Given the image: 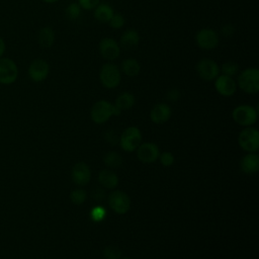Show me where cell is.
Wrapping results in <instances>:
<instances>
[{
  "label": "cell",
  "mask_w": 259,
  "mask_h": 259,
  "mask_svg": "<svg viewBox=\"0 0 259 259\" xmlns=\"http://www.w3.org/2000/svg\"><path fill=\"white\" fill-rule=\"evenodd\" d=\"M237 86L248 94H256L259 91V70L254 67L246 68L238 73Z\"/></svg>",
  "instance_id": "obj_1"
},
{
  "label": "cell",
  "mask_w": 259,
  "mask_h": 259,
  "mask_svg": "<svg viewBox=\"0 0 259 259\" xmlns=\"http://www.w3.org/2000/svg\"><path fill=\"white\" fill-rule=\"evenodd\" d=\"M98 76L100 83L106 89L116 88L121 81L120 68L112 62H106L102 64Z\"/></svg>",
  "instance_id": "obj_2"
},
{
  "label": "cell",
  "mask_w": 259,
  "mask_h": 259,
  "mask_svg": "<svg viewBox=\"0 0 259 259\" xmlns=\"http://www.w3.org/2000/svg\"><path fill=\"white\" fill-rule=\"evenodd\" d=\"M196 46L203 51H210L215 49L219 46L220 37L219 33L212 28H201L199 29L194 36Z\"/></svg>",
  "instance_id": "obj_3"
},
{
  "label": "cell",
  "mask_w": 259,
  "mask_h": 259,
  "mask_svg": "<svg viewBox=\"0 0 259 259\" xmlns=\"http://www.w3.org/2000/svg\"><path fill=\"white\" fill-rule=\"evenodd\" d=\"M232 116L238 124L242 126H250L257 120V110L251 105L241 104L234 108Z\"/></svg>",
  "instance_id": "obj_4"
},
{
  "label": "cell",
  "mask_w": 259,
  "mask_h": 259,
  "mask_svg": "<svg viewBox=\"0 0 259 259\" xmlns=\"http://www.w3.org/2000/svg\"><path fill=\"white\" fill-rule=\"evenodd\" d=\"M195 70L199 78L207 82L213 81L221 74L218 63L209 58L200 59L195 65Z\"/></svg>",
  "instance_id": "obj_5"
},
{
  "label": "cell",
  "mask_w": 259,
  "mask_h": 259,
  "mask_svg": "<svg viewBox=\"0 0 259 259\" xmlns=\"http://www.w3.org/2000/svg\"><path fill=\"white\" fill-rule=\"evenodd\" d=\"M18 77V67L16 63L6 57L0 58V84H13Z\"/></svg>",
  "instance_id": "obj_6"
},
{
  "label": "cell",
  "mask_w": 259,
  "mask_h": 259,
  "mask_svg": "<svg viewBox=\"0 0 259 259\" xmlns=\"http://www.w3.org/2000/svg\"><path fill=\"white\" fill-rule=\"evenodd\" d=\"M113 115V104L107 100L101 99L95 102L91 108V119L98 124L106 122Z\"/></svg>",
  "instance_id": "obj_7"
},
{
  "label": "cell",
  "mask_w": 259,
  "mask_h": 259,
  "mask_svg": "<svg viewBox=\"0 0 259 259\" xmlns=\"http://www.w3.org/2000/svg\"><path fill=\"white\" fill-rule=\"evenodd\" d=\"M238 142L240 147L249 153H254L259 148V133L256 128L246 126L239 135Z\"/></svg>",
  "instance_id": "obj_8"
},
{
  "label": "cell",
  "mask_w": 259,
  "mask_h": 259,
  "mask_svg": "<svg viewBox=\"0 0 259 259\" xmlns=\"http://www.w3.org/2000/svg\"><path fill=\"white\" fill-rule=\"evenodd\" d=\"M142 141L141 131L136 126L126 127L119 139V145L122 150L126 152H133L137 150Z\"/></svg>",
  "instance_id": "obj_9"
},
{
  "label": "cell",
  "mask_w": 259,
  "mask_h": 259,
  "mask_svg": "<svg viewBox=\"0 0 259 259\" xmlns=\"http://www.w3.org/2000/svg\"><path fill=\"white\" fill-rule=\"evenodd\" d=\"M98 51L103 59L107 62H112L119 57L121 48L114 38L103 37L98 42Z\"/></svg>",
  "instance_id": "obj_10"
},
{
  "label": "cell",
  "mask_w": 259,
  "mask_h": 259,
  "mask_svg": "<svg viewBox=\"0 0 259 259\" xmlns=\"http://www.w3.org/2000/svg\"><path fill=\"white\" fill-rule=\"evenodd\" d=\"M50 73V65L44 59H34L27 68V74L32 82L39 83L45 81Z\"/></svg>",
  "instance_id": "obj_11"
},
{
  "label": "cell",
  "mask_w": 259,
  "mask_h": 259,
  "mask_svg": "<svg viewBox=\"0 0 259 259\" xmlns=\"http://www.w3.org/2000/svg\"><path fill=\"white\" fill-rule=\"evenodd\" d=\"M214 89L215 91L225 97H230L234 95L237 91V82L233 77L220 74L214 80Z\"/></svg>",
  "instance_id": "obj_12"
},
{
  "label": "cell",
  "mask_w": 259,
  "mask_h": 259,
  "mask_svg": "<svg viewBox=\"0 0 259 259\" xmlns=\"http://www.w3.org/2000/svg\"><path fill=\"white\" fill-rule=\"evenodd\" d=\"M108 203L111 209H113L116 213L123 214L127 212L131 207L130 197L120 190H114L109 194Z\"/></svg>",
  "instance_id": "obj_13"
},
{
  "label": "cell",
  "mask_w": 259,
  "mask_h": 259,
  "mask_svg": "<svg viewBox=\"0 0 259 259\" xmlns=\"http://www.w3.org/2000/svg\"><path fill=\"white\" fill-rule=\"evenodd\" d=\"M137 149V157L144 163H152L159 158V148L154 143H144Z\"/></svg>",
  "instance_id": "obj_14"
},
{
  "label": "cell",
  "mask_w": 259,
  "mask_h": 259,
  "mask_svg": "<svg viewBox=\"0 0 259 259\" xmlns=\"http://www.w3.org/2000/svg\"><path fill=\"white\" fill-rule=\"evenodd\" d=\"M71 175L73 182H75L77 185L84 186L90 181L91 170L86 163L79 162L73 166Z\"/></svg>",
  "instance_id": "obj_15"
},
{
  "label": "cell",
  "mask_w": 259,
  "mask_h": 259,
  "mask_svg": "<svg viewBox=\"0 0 259 259\" xmlns=\"http://www.w3.org/2000/svg\"><path fill=\"white\" fill-rule=\"evenodd\" d=\"M171 108L166 103H157L153 106L150 112L151 120L156 124H162L171 117Z\"/></svg>",
  "instance_id": "obj_16"
},
{
  "label": "cell",
  "mask_w": 259,
  "mask_h": 259,
  "mask_svg": "<svg viewBox=\"0 0 259 259\" xmlns=\"http://www.w3.org/2000/svg\"><path fill=\"white\" fill-rule=\"evenodd\" d=\"M141 40L140 33L135 28H128L122 32L119 37V46L123 50H133L139 46Z\"/></svg>",
  "instance_id": "obj_17"
},
{
  "label": "cell",
  "mask_w": 259,
  "mask_h": 259,
  "mask_svg": "<svg viewBox=\"0 0 259 259\" xmlns=\"http://www.w3.org/2000/svg\"><path fill=\"white\" fill-rule=\"evenodd\" d=\"M241 170L246 174H254L259 169V157L256 154L250 153L244 156L240 162Z\"/></svg>",
  "instance_id": "obj_18"
},
{
  "label": "cell",
  "mask_w": 259,
  "mask_h": 259,
  "mask_svg": "<svg viewBox=\"0 0 259 259\" xmlns=\"http://www.w3.org/2000/svg\"><path fill=\"white\" fill-rule=\"evenodd\" d=\"M114 10L111 5L108 3H99L94 9H93V16L94 18L102 23H108L111 16L113 15Z\"/></svg>",
  "instance_id": "obj_19"
},
{
  "label": "cell",
  "mask_w": 259,
  "mask_h": 259,
  "mask_svg": "<svg viewBox=\"0 0 259 259\" xmlns=\"http://www.w3.org/2000/svg\"><path fill=\"white\" fill-rule=\"evenodd\" d=\"M56 39L55 30L51 26H44L38 30L37 42L44 49H50Z\"/></svg>",
  "instance_id": "obj_20"
},
{
  "label": "cell",
  "mask_w": 259,
  "mask_h": 259,
  "mask_svg": "<svg viewBox=\"0 0 259 259\" xmlns=\"http://www.w3.org/2000/svg\"><path fill=\"white\" fill-rule=\"evenodd\" d=\"M120 71L127 77H136L141 72V64L135 58H126L121 62Z\"/></svg>",
  "instance_id": "obj_21"
},
{
  "label": "cell",
  "mask_w": 259,
  "mask_h": 259,
  "mask_svg": "<svg viewBox=\"0 0 259 259\" xmlns=\"http://www.w3.org/2000/svg\"><path fill=\"white\" fill-rule=\"evenodd\" d=\"M98 180H99L100 184L107 189H113L118 184L117 175L113 171L108 170V169H104V170L100 171V173L98 175Z\"/></svg>",
  "instance_id": "obj_22"
},
{
  "label": "cell",
  "mask_w": 259,
  "mask_h": 259,
  "mask_svg": "<svg viewBox=\"0 0 259 259\" xmlns=\"http://www.w3.org/2000/svg\"><path fill=\"white\" fill-rule=\"evenodd\" d=\"M134 104H135V96L130 92H122L115 99L114 106L118 108L120 111H122V110H127L132 108Z\"/></svg>",
  "instance_id": "obj_23"
},
{
  "label": "cell",
  "mask_w": 259,
  "mask_h": 259,
  "mask_svg": "<svg viewBox=\"0 0 259 259\" xmlns=\"http://www.w3.org/2000/svg\"><path fill=\"white\" fill-rule=\"evenodd\" d=\"M240 71V67L239 64L235 61H227L224 62L222 64V66L220 67V72L221 74L230 76V77H234L235 75H238Z\"/></svg>",
  "instance_id": "obj_24"
},
{
  "label": "cell",
  "mask_w": 259,
  "mask_h": 259,
  "mask_svg": "<svg viewBox=\"0 0 259 259\" xmlns=\"http://www.w3.org/2000/svg\"><path fill=\"white\" fill-rule=\"evenodd\" d=\"M103 161L104 163L108 166V167H112V168H117L121 165L122 163V158L121 156L116 153V152H108L104 155L103 157Z\"/></svg>",
  "instance_id": "obj_25"
},
{
  "label": "cell",
  "mask_w": 259,
  "mask_h": 259,
  "mask_svg": "<svg viewBox=\"0 0 259 259\" xmlns=\"http://www.w3.org/2000/svg\"><path fill=\"white\" fill-rule=\"evenodd\" d=\"M82 13V8L77 2L70 3L65 9V15L69 20H76Z\"/></svg>",
  "instance_id": "obj_26"
},
{
  "label": "cell",
  "mask_w": 259,
  "mask_h": 259,
  "mask_svg": "<svg viewBox=\"0 0 259 259\" xmlns=\"http://www.w3.org/2000/svg\"><path fill=\"white\" fill-rule=\"evenodd\" d=\"M108 24L113 29H120L125 24V18L124 16L119 12H114L111 16L110 20L108 21Z\"/></svg>",
  "instance_id": "obj_27"
},
{
  "label": "cell",
  "mask_w": 259,
  "mask_h": 259,
  "mask_svg": "<svg viewBox=\"0 0 259 259\" xmlns=\"http://www.w3.org/2000/svg\"><path fill=\"white\" fill-rule=\"evenodd\" d=\"M86 196H87V194L83 189H75L70 194L71 201L77 205L82 204L86 200Z\"/></svg>",
  "instance_id": "obj_28"
},
{
  "label": "cell",
  "mask_w": 259,
  "mask_h": 259,
  "mask_svg": "<svg viewBox=\"0 0 259 259\" xmlns=\"http://www.w3.org/2000/svg\"><path fill=\"white\" fill-rule=\"evenodd\" d=\"M105 215H106V210H105V208H103L100 205L99 206H95L91 210V212H90V217H91L92 221L97 222V223L102 221L105 218Z\"/></svg>",
  "instance_id": "obj_29"
},
{
  "label": "cell",
  "mask_w": 259,
  "mask_h": 259,
  "mask_svg": "<svg viewBox=\"0 0 259 259\" xmlns=\"http://www.w3.org/2000/svg\"><path fill=\"white\" fill-rule=\"evenodd\" d=\"M104 256L107 259H120L121 252L115 246H107L104 249Z\"/></svg>",
  "instance_id": "obj_30"
},
{
  "label": "cell",
  "mask_w": 259,
  "mask_h": 259,
  "mask_svg": "<svg viewBox=\"0 0 259 259\" xmlns=\"http://www.w3.org/2000/svg\"><path fill=\"white\" fill-rule=\"evenodd\" d=\"M82 10H93L99 3L100 0H77Z\"/></svg>",
  "instance_id": "obj_31"
},
{
  "label": "cell",
  "mask_w": 259,
  "mask_h": 259,
  "mask_svg": "<svg viewBox=\"0 0 259 259\" xmlns=\"http://www.w3.org/2000/svg\"><path fill=\"white\" fill-rule=\"evenodd\" d=\"M159 158H160V162L165 167H169L174 163V156L170 152L162 153L161 155H159Z\"/></svg>",
  "instance_id": "obj_32"
},
{
  "label": "cell",
  "mask_w": 259,
  "mask_h": 259,
  "mask_svg": "<svg viewBox=\"0 0 259 259\" xmlns=\"http://www.w3.org/2000/svg\"><path fill=\"white\" fill-rule=\"evenodd\" d=\"M235 32V28L233 27V25L231 24H225L222 29H221V33L225 36V37H229L232 36Z\"/></svg>",
  "instance_id": "obj_33"
},
{
  "label": "cell",
  "mask_w": 259,
  "mask_h": 259,
  "mask_svg": "<svg viewBox=\"0 0 259 259\" xmlns=\"http://www.w3.org/2000/svg\"><path fill=\"white\" fill-rule=\"evenodd\" d=\"M180 97V91L176 88H173L171 90L168 91L167 93V99L168 100H171V101H176L178 100Z\"/></svg>",
  "instance_id": "obj_34"
},
{
  "label": "cell",
  "mask_w": 259,
  "mask_h": 259,
  "mask_svg": "<svg viewBox=\"0 0 259 259\" xmlns=\"http://www.w3.org/2000/svg\"><path fill=\"white\" fill-rule=\"evenodd\" d=\"M104 191H103V189H100V188H98V189H95V191H94V193H93V197H94V199H98V200H101L103 197H104Z\"/></svg>",
  "instance_id": "obj_35"
},
{
  "label": "cell",
  "mask_w": 259,
  "mask_h": 259,
  "mask_svg": "<svg viewBox=\"0 0 259 259\" xmlns=\"http://www.w3.org/2000/svg\"><path fill=\"white\" fill-rule=\"evenodd\" d=\"M6 51V44L4 41V39L0 36V58H2L5 54Z\"/></svg>",
  "instance_id": "obj_36"
},
{
  "label": "cell",
  "mask_w": 259,
  "mask_h": 259,
  "mask_svg": "<svg viewBox=\"0 0 259 259\" xmlns=\"http://www.w3.org/2000/svg\"><path fill=\"white\" fill-rule=\"evenodd\" d=\"M41 1L47 4H54V3H57L59 0H41Z\"/></svg>",
  "instance_id": "obj_37"
},
{
  "label": "cell",
  "mask_w": 259,
  "mask_h": 259,
  "mask_svg": "<svg viewBox=\"0 0 259 259\" xmlns=\"http://www.w3.org/2000/svg\"><path fill=\"white\" fill-rule=\"evenodd\" d=\"M123 259H130V258H123Z\"/></svg>",
  "instance_id": "obj_38"
}]
</instances>
